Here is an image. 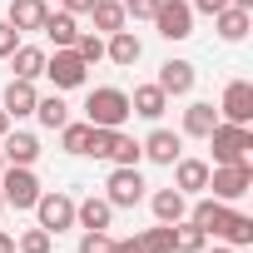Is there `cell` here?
Returning a JSON list of instances; mask_svg holds the SVG:
<instances>
[{
  "instance_id": "cell-40",
  "label": "cell",
  "mask_w": 253,
  "mask_h": 253,
  "mask_svg": "<svg viewBox=\"0 0 253 253\" xmlns=\"http://www.w3.org/2000/svg\"><path fill=\"white\" fill-rule=\"evenodd\" d=\"M5 134H10V114L0 109V139H5Z\"/></svg>"
},
{
  "instance_id": "cell-19",
  "label": "cell",
  "mask_w": 253,
  "mask_h": 253,
  "mask_svg": "<svg viewBox=\"0 0 253 253\" xmlns=\"http://www.w3.org/2000/svg\"><path fill=\"white\" fill-rule=\"evenodd\" d=\"M169 109V94L159 89V84H139L134 94H129V114H144V119H159Z\"/></svg>"
},
{
  "instance_id": "cell-44",
  "label": "cell",
  "mask_w": 253,
  "mask_h": 253,
  "mask_svg": "<svg viewBox=\"0 0 253 253\" xmlns=\"http://www.w3.org/2000/svg\"><path fill=\"white\" fill-rule=\"evenodd\" d=\"M0 209H5V199H0Z\"/></svg>"
},
{
  "instance_id": "cell-27",
  "label": "cell",
  "mask_w": 253,
  "mask_h": 253,
  "mask_svg": "<svg viewBox=\"0 0 253 253\" xmlns=\"http://www.w3.org/2000/svg\"><path fill=\"white\" fill-rule=\"evenodd\" d=\"M35 114H40V124H45V129H60V124H70V104H65L60 94L35 99Z\"/></svg>"
},
{
  "instance_id": "cell-31",
  "label": "cell",
  "mask_w": 253,
  "mask_h": 253,
  "mask_svg": "<svg viewBox=\"0 0 253 253\" xmlns=\"http://www.w3.org/2000/svg\"><path fill=\"white\" fill-rule=\"evenodd\" d=\"M89 129H94L89 119H84V124H60V144H65V154H84V149H89Z\"/></svg>"
},
{
  "instance_id": "cell-20",
  "label": "cell",
  "mask_w": 253,
  "mask_h": 253,
  "mask_svg": "<svg viewBox=\"0 0 253 253\" xmlns=\"http://www.w3.org/2000/svg\"><path fill=\"white\" fill-rule=\"evenodd\" d=\"M149 209H154L159 223H179V218L189 213V194H179V189H159V194L149 199Z\"/></svg>"
},
{
  "instance_id": "cell-12",
  "label": "cell",
  "mask_w": 253,
  "mask_h": 253,
  "mask_svg": "<svg viewBox=\"0 0 253 253\" xmlns=\"http://www.w3.org/2000/svg\"><path fill=\"white\" fill-rule=\"evenodd\" d=\"M139 149H144V159H154V164H174L179 149H184V134H174V129H154Z\"/></svg>"
},
{
  "instance_id": "cell-37",
  "label": "cell",
  "mask_w": 253,
  "mask_h": 253,
  "mask_svg": "<svg viewBox=\"0 0 253 253\" xmlns=\"http://www.w3.org/2000/svg\"><path fill=\"white\" fill-rule=\"evenodd\" d=\"M114 253H144L139 238H114Z\"/></svg>"
},
{
  "instance_id": "cell-14",
  "label": "cell",
  "mask_w": 253,
  "mask_h": 253,
  "mask_svg": "<svg viewBox=\"0 0 253 253\" xmlns=\"http://www.w3.org/2000/svg\"><path fill=\"white\" fill-rule=\"evenodd\" d=\"M233 209L223 204V199H199L194 209H189V223H199L209 238H218V228H223V218H228Z\"/></svg>"
},
{
  "instance_id": "cell-34",
  "label": "cell",
  "mask_w": 253,
  "mask_h": 253,
  "mask_svg": "<svg viewBox=\"0 0 253 253\" xmlns=\"http://www.w3.org/2000/svg\"><path fill=\"white\" fill-rule=\"evenodd\" d=\"M80 253H114V238H109L104 228H84V238H80Z\"/></svg>"
},
{
  "instance_id": "cell-42",
  "label": "cell",
  "mask_w": 253,
  "mask_h": 253,
  "mask_svg": "<svg viewBox=\"0 0 253 253\" xmlns=\"http://www.w3.org/2000/svg\"><path fill=\"white\" fill-rule=\"evenodd\" d=\"M218 5H243V10H248V5H253V0H218Z\"/></svg>"
},
{
  "instance_id": "cell-8",
  "label": "cell",
  "mask_w": 253,
  "mask_h": 253,
  "mask_svg": "<svg viewBox=\"0 0 253 253\" xmlns=\"http://www.w3.org/2000/svg\"><path fill=\"white\" fill-rule=\"evenodd\" d=\"M35 213H40V228L45 233H60V228H75V199L70 194H40L35 199Z\"/></svg>"
},
{
  "instance_id": "cell-11",
  "label": "cell",
  "mask_w": 253,
  "mask_h": 253,
  "mask_svg": "<svg viewBox=\"0 0 253 253\" xmlns=\"http://www.w3.org/2000/svg\"><path fill=\"white\" fill-rule=\"evenodd\" d=\"M194 80H199V75H194V65H189V60H164L154 84H159L164 94H189V89H194Z\"/></svg>"
},
{
  "instance_id": "cell-36",
  "label": "cell",
  "mask_w": 253,
  "mask_h": 253,
  "mask_svg": "<svg viewBox=\"0 0 253 253\" xmlns=\"http://www.w3.org/2000/svg\"><path fill=\"white\" fill-rule=\"evenodd\" d=\"M15 45H20V30H15L10 20H0V60H10V55H15Z\"/></svg>"
},
{
  "instance_id": "cell-28",
  "label": "cell",
  "mask_w": 253,
  "mask_h": 253,
  "mask_svg": "<svg viewBox=\"0 0 253 253\" xmlns=\"http://www.w3.org/2000/svg\"><path fill=\"white\" fill-rule=\"evenodd\" d=\"M204 243H209V233L199 228V223H174V253H204Z\"/></svg>"
},
{
  "instance_id": "cell-9",
  "label": "cell",
  "mask_w": 253,
  "mask_h": 253,
  "mask_svg": "<svg viewBox=\"0 0 253 253\" xmlns=\"http://www.w3.org/2000/svg\"><path fill=\"white\" fill-rule=\"evenodd\" d=\"M218 114H223L228 124H248V119H253V84H248V80H228Z\"/></svg>"
},
{
  "instance_id": "cell-43",
  "label": "cell",
  "mask_w": 253,
  "mask_h": 253,
  "mask_svg": "<svg viewBox=\"0 0 253 253\" xmlns=\"http://www.w3.org/2000/svg\"><path fill=\"white\" fill-rule=\"evenodd\" d=\"M0 169H5V154H0Z\"/></svg>"
},
{
  "instance_id": "cell-7",
  "label": "cell",
  "mask_w": 253,
  "mask_h": 253,
  "mask_svg": "<svg viewBox=\"0 0 253 253\" xmlns=\"http://www.w3.org/2000/svg\"><path fill=\"white\" fill-rule=\"evenodd\" d=\"M84 70H89V65L75 55V45H70V50L45 55V75L55 80V89H80V84H84Z\"/></svg>"
},
{
  "instance_id": "cell-13",
  "label": "cell",
  "mask_w": 253,
  "mask_h": 253,
  "mask_svg": "<svg viewBox=\"0 0 253 253\" xmlns=\"http://www.w3.org/2000/svg\"><path fill=\"white\" fill-rule=\"evenodd\" d=\"M174 189L179 194H199V189H209V164L204 159H174Z\"/></svg>"
},
{
  "instance_id": "cell-30",
  "label": "cell",
  "mask_w": 253,
  "mask_h": 253,
  "mask_svg": "<svg viewBox=\"0 0 253 253\" xmlns=\"http://www.w3.org/2000/svg\"><path fill=\"white\" fill-rule=\"evenodd\" d=\"M139 243H144V253H174V223H154V228H144Z\"/></svg>"
},
{
  "instance_id": "cell-39",
  "label": "cell",
  "mask_w": 253,
  "mask_h": 253,
  "mask_svg": "<svg viewBox=\"0 0 253 253\" xmlns=\"http://www.w3.org/2000/svg\"><path fill=\"white\" fill-rule=\"evenodd\" d=\"M0 253H15V238L10 233H0Z\"/></svg>"
},
{
  "instance_id": "cell-5",
  "label": "cell",
  "mask_w": 253,
  "mask_h": 253,
  "mask_svg": "<svg viewBox=\"0 0 253 253\" xmlns=\"http://www.w3.org/2000/svg\"><path fill=\"white\" fill-rule=\"evenodd\" d=\"M109 204L114 209H134L139 199H144V174H139V164H114V174H109Z\"/></svg>"
},
{
  "instance_id": "cell-26",
  "label": "cell",
  "mask_w": 253,
  "mask_h": 253,
  "mask_svg": "<svg viewBox=\"0 0 253 253\" xmlns=\"http://www.w3.org/2000/svg\"><path fill=\"white\" fill-rule=\"evenodd\" d=\"M218 238H223L228 248L253 243V218H248V213H228V218H223V228H218Z\"/></svg>"
},
{
  "instance_id": "cell-22",
  "label": "cell",
  "mask_w": 253,
  "mask_h": 253,
  "mask_svg": "<svg viewBox=\"0 0 253 253\" xmlns=\"http://www.w3.org/2000/svg\"><path fill=\"white\" fill-rule=\"evenodd\" d=\"M45 15H50L45 0H10V25H15V30H40Z\"/></svg>"
},
{
  "instance_id": "cell-10",
  "label": "cell",
  "mask_w": 253,
  "mask_h": 253,
  "mask_svg": "<svg viewBox=\"0 0 253 253\" xmlns=\"http://www.w3.org/2000/svg\"><path fill=\"white\" fill-rule=\"evenodd\" d=\"M35 80H10L5 84V94H0V109H5L10 119H25V114H35Z\"/></svg>"
},
{
  "instance_id": "cell-38",
  "label": "cell",
  "mask_w": 253,
  "mask_h": 253,
  "mask_svg": "<svg viewBox=\"0 0 253 253\" xmlns=\"http://www.w3.org/2000/svg\"><path fill=\"white\" fill-rule=\"evenodd\" d=\"M89 5H94V0H65V10H70V15H89Z\"/></svg>"
},
{
  "instance_id": "cell-2",
  "label": "cell",
  "mask_w": 253,
  "mask_h": 253,
  "mask_svg": "<svg viewBox=\"0 0 253 253\" xmlns=\"http://www.w3.org/2000/svg\"><path fill=\"white\" fill-rule=\"evenodd\" d=\"M209 144H213V164H243L248 149H253V134H248V124L218 119L213 129H209Z\"/></svg>"
},
{
  "instance_id": "cell-21",
  "label": "cell",
  "mask_w": 253,
  "mask_h": 253,
  "mask_svg": "<svg viewBox=\"0 0 253 253\" xmlns=\"http://www.w3.org/2000/svg\"><path fill=\"white\" fill-rule=\"evenodd\" d=\"M109 218H114V204L109 199H84V204H75V223L80 228H109Z\"/></svg>"
},
{
  "instance_id": "cell-6",
  "label": "cell",
  "mask_w": 253,
  "mask_h": 253,
  "mask_svg": "<svg viewBox=\"0 0 253 253\" xmlns=\"http://www.w3.org/2000/svg\"><path fill=\"white\" fill-rule=\"evenodd\" d=\"M154 25H159L164 40H189L194 35V5H189V0H159Z\"/></svg>"
},
{
  "instance_id": "cell-18",
  "label": "cell",
  "mask_w": 253,
  "mask_h": 253,
  "mask_svg": "<svg viewBox=\"0 0 253 253\" xmlns=\"http://www.w3.org/2000/svg\"><path fill=\"white\" fill-rule=\"evenodd\" d=\"M40 30H45V35L55 40V50H70V45L80 40V25H75V15H70V10H50Z\"/></svg>"
},
{
  "instance_id": "cell-35",
  "label": "cell",
  "mask_w": 253,
  "mask_h": 253,
  "mask_svg": "<svg viewBox=\"0 0 253 253\" xmlns=\"http://www.w3.org/2000/svg\"><path fill=\"white\" fill-rule=\"evenodd\" d=\"M119 5H124V15H134V20H154L159 0H119Z\"/></svg>"
},
{
  "instance_id": "cell-32",
  "label": "cell",
  "mask_w": 253,
  "mask_h": 253,
  "mask_svg": "<svg viewBox=\"0 0 253 253\" xmlns=\"http://www.w3.org/2000/svg\"><path fill=\"white\" fill-rule=\"evenodd\" d=\"M75 55H80L84 65H99V60H104V40H99V35H80V40H75Z\"/></svg>"
},
{
  "instance_id": "cell-1",
  "label": "cell",
  "mask_w": 253,
  "mask_h": 253,
  "mask_svg": "<svg viewBox=\"0 0 253 253\" xmlns=\"http://www.w3.org/2000/svg\"><path fill=\"white\" fill-rule=\"evenodd\" d=\"M84 119L94 124V129H119V124L129 119V94L114 89V84L89 89V99H84Z\"/></svg>"
},
{
  "instance_id": "cell-25",
  "label": "cell",
  "mask_w": 253,
  "mask_h": 253,
  "mask_svg": "<svg viewBox=\"0 0 253 253\" xmlns=\"http://www.w3.org/2000/svg\"><path fill=\"white\" fill-rule=\"evenodd\" d=\"M89 15H94V30H99V35L124 30V5H119V0H94V5H89Z\"/></svg>"
},
{
  "instance_id": "cell-41",
  "label": "cell",
  "mask_w": 253,
  "mask_h": 253,
  "mask_svg": "<svg viewBox=\"0 0 253 253\" xmlns=\"http://www.w3.org/2000/svg\"><path fill=\"white\" fill-rule=\"evenodd\" d=\"M204 253H233V248H228V243H213V248L204 243Z\"/></svg>"
},
{
  "instance_id": "cell-17",
  "label": "cell",
  "mask_w": 253,
  "mask_h": 253,
  "mask_svg": "<svg viewBox=\"0 0 253 253\" xmlns=\"http://www.w3.org/2000/svg\"><path fill=\"white\" fill-rule=\"evenodd\" d=\"M0 154H5V164H35V159H40V139L15 129V134L0 139Z\"/></svg>"
},
{
  "instance_id": "cell-3",
  "label": "cell",
  "mask_w": 253,
  "mask_h": 253,
  "mask_svg": "<svg viewBox=\"0 0 253 253\" xmlns=\"http://www.w3.org/2000/svg\"><path fill=\"white\" fill-rule=\"evenodd\" d=\"M0 199H5L10 209H35L40 199V179L30 164H5L0 169Z\"/></svg>"
},
{
  "instance_id": "cell-24",
  "label": "cell",
  "mask_w": 253,
  "mask_h": 253,
  "mask_svg": "<svg viewBox=\"0 0 253 253\" xmlns=\"http://www.w3.org/2000/svg\"><path fill=\"white\" fill-rule=\"evenodd\" d=\"M10 65H15V80H40V75H45V50H35V45H15Z\"/></svg>"
},
{
  "instance_id": "cell-33",
  "label": "cell",
  "mask_w": 253,
  "mask_h": 253,
  "mask_svg": "<svg viewBox=\"0 0 253 253\" xmlns=\"http://www.w3.org/2000/svg\"><path fill=\"white\" fill-rule=\"evenodd\" d=\"M50 238H55V233H45V228H25L15 248H20V253H50Z\"/></svg>"
},
{
  "instance_id": "cell-16",
  "label": "cell",
  "mask_w": 253,
  "mask_h": 253,
  "mask_svg": "<svg viewBox=\"0 0 253 253\" xmlns=\"http://www.w3.org/2000/svg\"><path fill=\"white\" fill-rule=\"evenodd\" d=\"M213 124H218V109H213L209 99H194V104L184 109V134H189V139H209Z\"/></svg>"
},
{
  "instance_id": "cell-29",
  "label": "cell",
  "mask_w": 253,
  "mask_h": 253,
  "mask_svg": "<svg viewBox=\"0 0 253 253\" xmlns=\"http://www.w3.org/2000/svg\"><path fill=\"white\" fill-rule=\"evenodd\" d=\"M104 159H114V164H139L144 159V149H139V139H129L124 129H114V139H109V154Z\"/></svg>"
},
{
  "instance_id": "cell-4",
  "label": "cell",
  "mask_w": 253,
  "mask_h": 253,
  "mask_svg": "<svg viewBox=\"0 0 253 253\" xmlns=\"http://www.w3.org/2000/svg\"><path fill=\"white\" fill-rule=\"evenodd\" d=\"M209 189H213V199H223V204L243 199V194L253 189V164H248V159H243V164H213V169H209Z\"/></svg>"
},
{
  "instance_id": "cell-23",
  "label": "cell",
  "mask_w": 253,
  "mask_h": 253,
  "mask_svg": "<svg viewBox=\"0 0 253 253\" xmlns=\"http://www.w3.org/2000/svg\"><path fill=\"white\" fill-rule=\"evenodd\" d=\"M213 25H218V35H223L228 45H238V40L248 35V10H243V5H223V10L213 15Z\"/></svg>"
},
{
  "instance_id": "cell-15",
  "label": "cell",
  "mask_w": 253,
  "mask_h": 253,
  "mask_svg": "<svg viewBox=\"0 0 253 253\" xmlns=\"http://www.w3.org/2000/svg\"><path fill=\"white\" fill-rule=\"evenodd\" d=\"M104 55H109L114 65H124V70H129V65H139L144 45H139V35H134V30H114V35L104 40Z\"/></svg>"
}]
</instances>
